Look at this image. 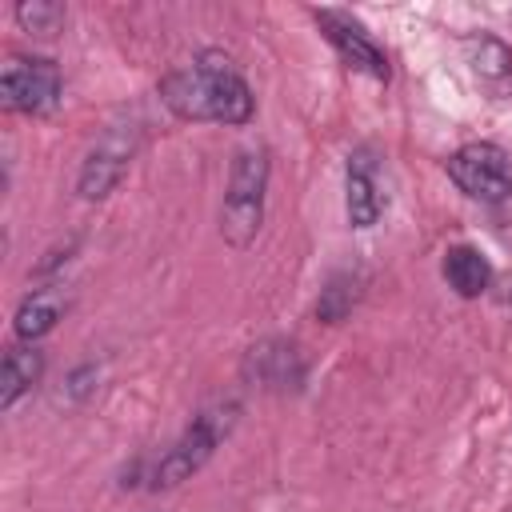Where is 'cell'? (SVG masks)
I'll return each mask as SVG.
<instances>
[{
	"mask_svg": "<svg viewBox=\"0 0 512 512\" xmlns=\"http://www.w3.org/2000/svg\"><path fill=\"white\" fill-rule=\"evenodd\" d=\"M160 100L180 120H212L232 128L248 124L256 112L248 80L224 52H200L192 64L172 68L160 80Z\"/></svg>",
	"mask_w": 512,
	"mask_h": 512,
	"instance_id": "1",
	"label": "cell"
},
{
	"mask_svg": "<svg viewBox=\"0 0 512 512\" xmlns=\"http://www.w3.org/2000/svg\"><path fill=\"white\" fill-rule=\"evenodd\" d=\"M132 152H136L132 132L108 128V132L88 148V156H84V164H80V176H76L80 200H104V196L124 180V172H128V164H132Z\"/></svg>",
	"mask_w": 512,
	"mask_h": 512,
	"instance_id": "7",
	"label": "cell"
},
{
	"mask_svg": "<svg viewBox=\"0 0 512 512\" xmlns=\"http://www.w3.org/2000/svg\"><path fill=\"white\" fill-rule=\"evenodd\" d=\"M496 292H500V304H504V308H508V312H512V272H508V276H500V280H496Z\"/></svg>",
	"mask_w": 512,
	"mask_h": 512,
	"instance_id": "17",
	"label": "cell"
},
{
	"mask_svg": "<svg viewBox=\"0 0 512 512\" xmlns=\"http://www.w3.org/2000/svg\"><path fill=\"white\" fill-rule=\"evenodd\" d=\"M44 372V352L32 348V344H16L4 352V364H0V408L12 412L16 400L40 380Z\"/></svg>",
	"mask_w": 512,
	"mask_h": 512,
	"instance_id": "13",
	"label": "cell"
},
{
	"mask_svg": "<svg viewBox=\"0 0 512 512\" xmlns=\"http://www.w3.org/2000/svg\"><path fill=\"white\" fill-rule=\"evenodd\" d=\"M12 16H16V24H20L24 32L52 36V32H60V24H64V4H56V0H20V4L12 8Z\"/></svg>",
	"mask_w": 512,
	"mask_h": 512,
	"instance_id": "14",
	"label": "cell"
},
{
	"mask_svg": "<svg viewBox=\"0 0 512 512\" xmlns=\"http://www.w3.org/2000/svg\"><path fill=\"white\" fill-rule=\"evenodd\" d=\"M312 20H316V28L324 32V40L336 48V56L352 72H364L368 80L388 84V76H392L388 56H384V48L372 40V32L352 12H344V8H312Z\"/></svg>",
	"mask_w": 512,
	"mask_h": 512,
	"instance_id": "6",
	"label": "cell"
},
{
	"mask_svg": "<svg viewBox=\"0 0 512 512\" xmlns=\"http://www.w3.org/2000/svg\"><path fill=\"white\" fill-rule=\"evenodd\" d=\"M64 312H68L64 288H40V292H32V296L20 300V308H16V316H12V328H16V336H20L24 344H32V340L48 336V332L64 320Z\"/></svg>",
	"mask_w": 512,
	"mask_h": 512,
	"instance_id": "11",
	"label": "cell"
},
{
	"mask_svg": "<svg viewBox=\"0 0 512 512\" xmlns=\"http://www.w3.org/2000/svg\"><path fill=\"white\" fill-rule=\"evenodd\" d=\"M236 416H240V404H232V400L204 408V412L180 432V440L156 460V468H152V488H176V484L192 480V476L208 464V456L220 448V440L236 428Z\"/></svg>",
	"mask_w": 512,
	"mask_h": 512,
	"instance_id": "3",
	"label": "cell"
},
{
	"mask_svg": "<svg viewBox=\"0 0 512 512\" xmlns=\"http://www.w3.org/2000/svg\"><path fill=\"white\" fill-rule=\"evenodd\" d=\"M88 376H96V364H84V368H76V372L68 376V392H72V396H88V392H92V384H84Z\"/></svg>",
	"mask_w": 512,
	"mask_h": 512,
	"instance_id": "16",
	"label": "cell"
},
{
	"mask_svg": "<svg viewBox=\"0 0 512 512\" xmlns=\"http://www.w3.org/2000/svg\"><path fill=\"white\" fill-rule=\"evenodd\" d=\"M248 372L264 388H300L304 360H300L296 344H288V340H264V344H256L248 352Z\"/></svg>",
	"mask_w": 512,
	"mask_h": 512,
	"instance_id": "9",
	"label": "cell"
},
{
	"mask_svg": "<svg viewBox=\"0 0 512 512\" xmlns=\"http://www.w3.org/2000/svg\"><path fill=\"white\" fill-rule=\"evenodd\" d=\"M444 280H448V288L456 296L476 300V296H484L492 288V264H488V256L480 248L456 244V248L444 252Z\"/></svg>",
	"mask_w": 512,
	"mask_h": 512,
	"instance_id": "12",
	"label": "cell"
},
{
	"mask_svg": "<svg viewBox=\"0 0 512 512\" xmlns=\"http://www.w3.org/2000/svg\"><path fill=\"white\" fill-rule=\"evenodd\" d=\"M464 56H468V68L472 76L492 88L496 96H512V48L488 32L480 36H468L464 40Z\"/></svg>",
	"mask_w": 512,
	"mask_h": 512,
	"instance_id": "10",
	"label": "cell"
},
{
	"mask_svg": "<svg viewBox=\"0 0 512 512\" xmlns=\"http://www.w3.org/2000/svg\"><path fill=\"white\" fill-rule=\"evenodd\" d=\"M352 304H356V284H352L348 276H332L328 288H324L320 300H316V316H320L324 324H336V320L348 316Z\"/></svg>",
	"mask_w": 512,
	"mask_h": 512,
	"instance_id": "15",
	"label": "cell"
},
{
	"mask_svg": "<svg viewBox=\"0 0 512 512\" xmlns=\"http://www.w3.org/2000/svg\"><path fill=\"white\" fill-rule=\"evenodd\" d=\"M444 172L452 176V184L484 204H500L512 196V168H508V152L500 144H464L444 160Z\"/></svg>",
	"mask_w": 512,
	"mask_h": 512,
	"instance_id": "5",
	"label": "cell"
},
{
	"mask_svg": "<svg viewBox=\"0 0 512 512\" xmlns=\"http://www.w3.org/2000/svg\"><path fill=\"white\" fill-rule=\"evenodd\" d=\"M344 212L352 228H372L384 212V196L376 184V160L360 148L348 156V172H344Z\"/></svg>",
	"mask_w": 512,
	"mask_h": 512,
	"instance_id": "8",
	"label": "cell"
},
{
	"mask_svg": "<svg viewBox=\"0 0 512 512\" xmlns=\"http://www.w3.org/2000/svg\"><path fill=\"white\" fill-rule=\"evenodd\" d=\"M264 192H268V152L240 148L228 172L224 204H220V236L232 248H248L264 224Z\"/></svg>",
	"mask_w": 512,
	"mask_h": 512,
	"instance_id": "2",
	"label": "cell"
},
{
	"mask_svg": "<svg viewBox=\"0 0 512 512\" xmlns=\"http://www.w3.org/2000/svg\"><path fill=\"white\" fill-rule=\"evenodd\" d=\"M60 92H64V76H60L56 60H48V56H12L4 64L0 100H4L8 112L48 116V112H56Z\"/></svg>",
	"mask_w": 512,
	"mask_h": 512,
	"instance_id": "4",
	"label": "cell"
}]
</instances>
